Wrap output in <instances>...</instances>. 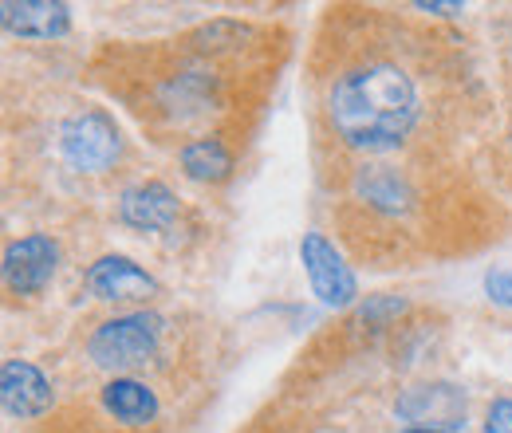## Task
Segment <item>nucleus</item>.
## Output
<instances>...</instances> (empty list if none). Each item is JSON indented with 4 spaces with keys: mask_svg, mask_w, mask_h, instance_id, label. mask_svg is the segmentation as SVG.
<instances>
[{
    "mask_svg": "<svg viewBox=\"0 0 512 433\" xmlns=\"http://www.w3.org/2000/svg\"><path fill=\"white\" fill-rule=\"evenodd\" d=\"M327 119L355 150H394L418 123V91L402 67L371 63L335 79Z\"/></svg>",
    "mask_w": 512,
    "mask_h": 433,
    "instance_id": "nucleus-1",
    "label": "nucleus"
},
{
    "mask_svg": "<svg viewBox=\"0 0 512 433\" xmlns=\"http://www.w3.org/2000/svg\"><path fill=\"white\" fill-rule=\"evenodd\" d=\"M56 264H60V245L52 237L44 233L20 237L4 248V284L16 296H36L56 276Z\"/></svg>",
    "mask_w": 512,
    "mask_h": 433,
    "instance_id": "nucleus-5",
    "label": "nucleus"
},
{
    "mask_svg": "<svg viewBox=\"0 0 512 433\" xmlns=\"http://www.w3.org/2000/svg\"><path fill=\"white\" fill-rule=\"evenodd\" d=\"M87 292L95 300H146L158 292V280L130 256H99L87 268Z\"/></svg>",
    "mask_w": 512,
    "mask_h": 433,
    "instance_id": "nucleus-7",
    "label": "nucleus"
},
{
    "mask_svg": "<svg viewBox=\"0 0 512 433\" xmlns=\"http://www.w3.org/2000/svg\"><path fill=\"white\" fill-rule=\"evenodd\" d=\"M0 402H4L8 418L28 422V418H40V414L52 410L56 390H52V382L44 378L40 367H32L24 359H8L4 371H0Z\"/></svg>",
    "mask_w": 512,
    "mask_h": 433,
    "instance_id": "nucleus-6",
    "label": "nucleus"
},
{
    "mask_svg": "<svg viewBox=\"0 0 512 433\" xmlns=\"http://www.w3.org/2000/svg\"><path fill=\"white\" fill-rule=\"evenodd\" d=\"M398 414H402L406 422H418V426H446V430H457L453 422L465 414V398H461V390L442 386V382H434V386H414V390L402 394Z\"/></svg>",
    "mask_w": 512,
    "mask_h": 433,
    "instance_id": "nucleus-10",
    "label": "nucleus"
},
{
    "mask_svg": "<svg viewBox=\"0 0 512 433\" xmlns=\"http://www.w3.org/2000/svg\"><path fill=\"white\" fill-rule=\"evenodd\" d=\"M422 12H438V16H453V12H461V4H418Z\"/></svg>",
    "mask_w": 512,
    "mask_h": 433,
    "instance_id": "nucleus-16",
    "label": "nucleus"
},
{
    "mask_svg": "<svg viewBox=\"0 0 512 433\" xmlns=\"http://www.w3.org/2000/svg\"><path fill=\"white\" fill-rule=\"evenodd\" d=\"M300 264L308 272L312 292L320 296L327 308H347L359 296L355 272L347 268V260L339 256V248L331 245L323 233H304V241H300Z\"/></svg>",
    "mask_w": 512,
    "mask_h": 433,
    "instance_id": "nucleus-4",
    "label": "nucleus"
},
{
    "mask_svg": "<svg viewBox=\"0 0 512 433\" xmlns=\"http://www.w3.org/2000/svg\"><path fill=\"white\" fill-rule=\"evenodd\" d=\"M119 150H123L119 126L103 111H79L60 123V154L67 158V166H75L83 174H99V170L115 166Z\"/></svg>",
    "mask_w": 512,
    "mask_h": 433,
    "instance_id": "nucleus-3",
    "label": "nucleus"
},
{
    "mask_svg": "<svg viewBox=\"0 0 512 433\" xmlns=\"http://www.w3.org/2000/svg\"><path fill=\"white\" fill-rule=\"evenodd\" d=\"M162 331H166V319L158 311H127L95 327V335L87 339V355L95 359V367L123 378V371H134L146 359H154Z\"/></svg>",
    "mask_w": 512,
    "mask_h": 433,
    "instance_id": "nucleus-2",
    "label": "nucleus"
},
{
    "mask_svg": "<svg viewBox=\"0 0 512 433\" xmlns=\"http://www.w3.org/2000/svg\"><path fill=\"white\" fill-rule=\"evenodd\" d=\"M103 410L123 426H150L158 418V394L138 378H111L103 386Z\"/></svg>",
    "mask_w": 512,
    "mask_h": 433,
    "instance_id": "nucleus-11",
    "label": "nucleus"
},
{
    "mask_svg": "<svg viewBox=\"0 0 512 433\" xmlns=\"http://www.w3.org/2000/svg\"><path fill=\"white\" fill-rule=\"evenodd\" d=\"M402 433H461V430H446V426H410Z\"/></svg>",
    "mask_w": 512,
    "mask_h": 433,
    "instance_id": "nucleus-17",
    "label": "nucleus"
},
{
    "mask_svg": "<svg viewBox=\"0 0 512 433\" xmlns=\"http://www.w3.org/2000/svg\"><path fill=\"white\" fill-rule=\"evenodd\" d=\"M355 193L383 213H406L414 201V189L394 166H363L355 174Z\"/></svg>",
    "mask_w": 512,
    "mask_h": 433,
    "instance_id": "nucleus-12",
    "label": "nucleus"
},
{
    "mask_svg": "<svg viewBox=\"0 0 512 433\" xmlns=\"http://www.w3.org/2000/svg\"><path fill=\"white\" fill-rule=\"evenodd\" d=\"M0 20L20 40H56V36H67L71 28V8L60 0L56 4L52 0H4Z\"/></svg>",
    "mask_w": 512,
    "mask_h": 433,
    "instance_id": "nucleus-9",
    "label": "nucleus"
},
{
    "mask_svg": "<svg viewBox=\"0 0 512 433\" xmlns=\"http://www.w3.org/2000/svg\"><path fill=\"white\" fill-rule=\"evenodd\" d=\"M174 217H178V197L166 182H138L123 189L119 197V221L130 229L158 233V229H170Z\"/></svg>",
    "mask_w": 512,
    "mask_h": 433,
    "instance_id": "nucleus-8",
    "label": "nucleus"
},
{
    "mask_svg": "<svg viewBox=\"0 0 512 433\" xmlns=\"http://www.w3.org/2000/svg\"><path fill=\"white\" fill-rule=\"evenodd\" d=\"M481 433H512V398H497V402L485 410Z\"/></svg>",
    "mask_w": 512,
    "mask_h": 433,
    "instance_id": "nucleus-15",
    "label": "nucleus"
},
{
    "mask_svg": "<svg viewBox=\"0 0 512 433\" xmlns=\"http://www.w3.org/2000/svg\"><path fill=\"white\" fill-rule=\"evenodd\" d=\"M182 170L193 182H225L233 174V154L221 138H197L182 150Z\"/></svg>",
    "mask_w": 512,
    "mask_h": 433,
    "instance_id": "nucleus-13",
    "label": "nucleus"
},
{
    "mask_svg": "<svg viewBox=\"0 0 512 433\" xmlns=\"http://www.w3.org/2000/svg\"><path fill=\"white\" fill-rule=\"evenodd\" d=\"M485 292H489L493 304L512 308V268H493V272H485Z\"/></svg>",
    "mask_w": 512,
    "mask_h": 433,
    "instance_id": "nucleus-14",
    "label": "nucleus"
}]
</instances>
